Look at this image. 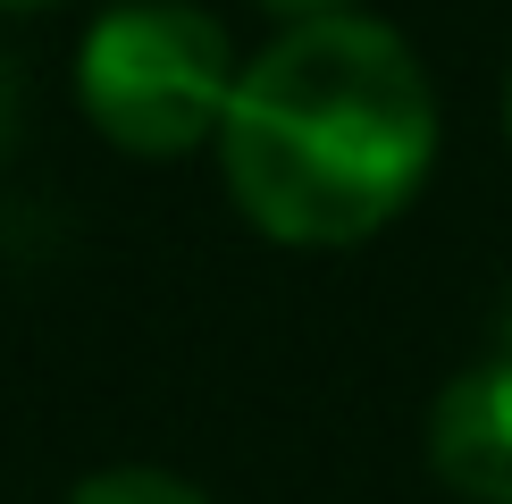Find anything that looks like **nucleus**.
Wrapping results in <instances>:
<instances>
[{"instance_id": "nucleus-1", "label": "nucleus", "mask_w": 512, "mask_h": 504, "mask_svg": "<svg viewBox=\"0 0 512 504\" xmlns=\"http://www.w3.org/2000/svg\"><path fill=\"white\" fill-rule=\"evenodd\" d=\"M437 160V93L378 17H311L244 59L219 118L227 194L277 244H361L420 194Z\"/></svg>"}, {"instance_id": "nucleus-2", "label": "nucleus", "mask_w": 512, "mask_h": 504, "mask_svg": "<svg viewBox=\"0 0 512 504\" xmlns=\"http://www.w3.org/2000/svg\"><path fill=\"white\" fill-rule=\"evenodd\" d=\"M236 76L244 68L227 51V26L185 0H118L76 51L84 118L135 160H185L210 143L236 101Z\"/></svg>"}, {"instance_id": "nucleus-3", "label": "nucleus", "mask_w": 512, "mask_h": 504, "mask_svg": "<svg viewBox=\"0 0 512 504\" xmlns=\"http://www.w3.org/2000/svg\"><path fill=\"white\" fill-rule=\"evenodd\" d=\"M429 462L454 496L512 504V353L462 370L429 412Z\"/></svg>"}, {"instance_id": "nucleus-4", "label": "nucleus", "mask_w": 512, "mask_h": 504, "mask_svg": "<svg viewBox=\"0 0 512 504\" xmlns=\"http://www.w3.org/2000/svg\"><path fill=\"white\" fill-rule=\"evenodd\" d=\"M68 504H202V488H185L177 471H152V462H118V471H93Z\"/></svg>"}, {"instance_id": "nucleus-5", "label": "nucleus", "mask_w": 512, "mask_h": 504, "mask_svg": "<svg viewBox=\"0 0 512 504\" xmlns=\"http://www.w3.org/2000/svg\"><path fill=\"white\" fill-rule=\"evenodd\" d=\"M252 9L286 17V26H311V17H345V0H252Z\"/></svg>"}, {"instance_id": "nucleus-6", "label": "nucleus", "mask_w": 512, "mask_h": 504, "mask_svg": "<svg viewBox=\"0 0 512 504\" xmlns=\"http://www.w3.org/2000/svg\"><path fill=\"white\" fill-rule=\"evenodd\" d=\"M9 126H17V84H9V59H0V143H9Z\"/></svg>"}, {"instance_id": "nucleus-7", "label": "nucleus", "mask_w": 512, "mask_h": 504, "mask_svg": "<svg viewBox=\"0 0 512 504\" xmlns=\"http://www.w3.org/2000/svg\"><path fill=\"white\" fill-rule=\"evenodd\" d=\"M0 9H51V0H0Z\"/></svg>"}, {"instance_id": "nucleus-8", "label": "nucleus", "mask_w": 512, "mask_h": 504, "mask_svg": "<svg viewBox=\"0 0 512 504\" xmlns=\"http://www.w3.org/2000/svg\"><path fill=\"white\" fill-rule=\"evenodd\" d=\"M504 135H512V84H504Z\"/></svg>"}, {"instance_id": "nucleus-9", "label": "nucleus", "mask_w": 512, "mask_h": 504, "mask_svg": "<svg viewBox=\"0 0 512 504\" xmlns=\"http://www.w3.org/2000/svg\"><path fill=\"white\" fill-rule=\"evenodd\" d=\"M504 353H512V345H504Z\"/></svg>"}]
</instances>
